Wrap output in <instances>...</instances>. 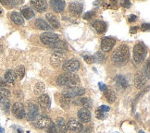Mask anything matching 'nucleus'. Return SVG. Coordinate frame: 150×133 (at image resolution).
I'll list each match as a JSON object with an SVG mask.
<instances>
[{
    "mask_svg": "<svg viewBox=\"0 0 150 133\" xmlns=\"http://www.w3.org/2000/svg\"><path fill=\"white\" fill-rule=\"evenodd\" d=\"M80 82H81V80L76 74L68 73V72L60 74L57 80V85L62 86V87H66L67 89L79 87Z\"/></svg>",
    "mask_w": 150,
    "mask_h": 133,
    "instance_id": "nucleus-1",
    "label": "nucleus"
},
{
    "mask_svg": "<svg viewBox=\"0 0 150 133\" xmlns=\"http://www.w3.org/2000/svg\"><path fill=\"white\" fill-rule=\"evenodd\" d=\"M129 56H130L129 47L126 44H122L113 53L111 58L116 65L122 66L126 64V62L129 60Z\"/></svg>",
    "mask_w": 150,
    "mask_h": 133,
    "instance_id": "nucleus-2",
    "label": "nucleus"
},
{
    "mask_svg": "<svg viewBox=\"0 0 150 133\" xmlns=\"http://www.w3.org/2000/svg\"><path fill=\"white\" fill-rule=\"evenodd\" d=\"M147 55V50L146 45L143 43L136 44L132 50V56H134V60L136 64H140L146 59Z\"/></svg>",
    "mask_w": 150,
    "mask_h": 133,
    "instance_id": "nucleus-3",
    "label": "nucleus"
},
{
    "mask_svg": "<svg viewBox=\"0 0 150 133\" xmlns=\"http://www.w3.org/2000/svg\"><path fill=\"white\" fill-rule=\"evenodd\" d=\"M39 114V108L35 103L29 101L26 103V111H25V117L29 121H33L37 118V115Z\"/></svg>",
    "mask_w": 150,
    "mask_h": 133,
    "instance_id": "nucleus-4",
    "label": "nucleus"
},
{
    "mask_svg": "<svg viewBox=\"0 0 150 133\" xmlns=\"http://www.w3.org/2000/svg\"><path fill=\"white\" fill-rule=\"evenodd\" d=\"M80 68H81V63L76 58L69 59L63 63L62 65V68L68 73H73L75 71H77L80 69Z\"/></svg>",
    "mask_w": 150,
    "mask_h": 133,
    "instance_id": "nucleus-5",
    "label": "nucleus"
},
{
    "mask_svg": "<svg viewBox=\"0 0 150 133\" xmlns=\"http://www.w3.org/2000/svg\"><path fill=\"white\" fill-rule=\"evenodd\" d=\"M59 39V36L57 35V34H56V33H53V32H47L42 33L41 35H40V40H41V42L44 44L49 46V47L55 42H57Z\"/></svg>",
    "mask_w": 150,
    "mask_h": 133,
    "instance_id": "nucleus-6",
    "label": "nucleus"
},
{
    "mask_svg": "<svg viewBox=\"0 0 150 133\" xmlns=\"http://www.w3.org/2000/svg\"><path fill=\"white\" fill-rule=\"evenodd\" d=\"M85 94V89L81 88V87H76V88H69L65 89L62 91V95H64L68 98H75L78 96H82Z\"/></svg>",
    "mask_w": 150,
    "mask_h": 133,
    "instance_id": "nucleus-7",
    "label": "nucleus"
},
{
    "mask_svg": "<svg viewBox=\"0 0 150 133\" xmlns=\"http://www.w3.org/2000/svg\"><path fill=\"white\" fill-rule=\"evenodd\" d=\"M147 78L146 77L145 73L143 71H139L137 72L136 75H135V78H134V86L135 88L137 89H142L146 86V83L147 82Z\"/></svg>",
    "mask_w": 150,
    "mask_h": 133,
    "instance_id": "nucleus-8",
    "label": "nucleus"
},
{
    "mask_svg": "<svg viewBox=\"0 0 150 133\" xmlns=\"http://www.w3.org/2000/svg\"><path fill=\"white\" fill-rule=\"evenodd\" d=\"M116 40L112 37H104L101 41V49L103 52H109L114 47Z\"/></svg>",
    "mask_w": 150,
    "mask_h": 133,
    "instance_id": "nucleus-9",
    "label": "nucleus"
},
{
    "mask_svg": "<svg viewBox=\"0 0 150 133\" xmlns=\"http://www.w3.org/2000/svg\"><path fill=\"white\" fill-rule=\"evenodd\" d=\"M67 127H68V129L71 130L72 132H76V133H79L83 130V124L78 121L77 119L75 118H71L70 120L68 121V124H67Z\"/></svg>",
    "mask_w": 150,
    "mask_h": 133,
    "instance_id": "nucleus-10",
    "label": "nucleus"
},
{
    "mask_svg": "<svg viewBox=\"0 0 150 133\" xmlns=\"http://www.w3.org/2000/svg\"><path fill=\"white\" fill-rule=\"evenodd\" d=\"M12 114L18 119H22L25 117V109L21 103H15L12 106Z\"/></svg>",
    "mask_w": 150,
    "mask_h": 133,
    "instance_id": "nucleus-11",
    "label": "nucleus"
},
{
    "mask_svg": "<svg viewBox=\"0 0 150 133\" xmlns=\"http://www.w3.org/2000/svg\"><path fill=\"white\" fill-rule=\"evenodd\" d=\"M35 126L37 127L38 129H47L48 125L51 123V120L49 118V117H47V115H39V118H36L35 120Z\"/></svg>",
    "mask_w": 150,
    "mask_h": 133,
    "instance_id": "nucleus-12",
    "label": "nucleus"
},
{
    "mask_svg": "<svg viewBox=\"0 0 150 133\" xmlns=\"http://www.w3.org/2000/svg\"><path fill=\"white\" fill-rule=\"evenodd\" d=\"M83 6L82 3H79V2H72L69 5V10L71 15L77 17L80 16L83 12Z\"/></svg>",
    "mask_w": 150,
    "mask_h": 133,
    "instance_id": "nucleus-13",
    "label": "nucleus"
},
{
    "mask_svg": "<svg viewBox=\"0 0 150 133\" xmlns=\"http://www.w3.org/2000/svg\"><path fill=\"white\" fill-rule=\"evenodd\" d=\"M77 117L79 118V121L81 123H87L91 120V112L86 108H82L80 109L77 113Z\"/></svg>",
    "mask_w": 150,
    "mask_h": 133,
    "instance_id": "nucleus-14",
    "label": "nucleus"
},
{
    "mask_svg": "<svg viewBox=\"0 0 150 133\" xmlns=\"http://www.w3.org/2000/svg\"><path fill=\"white\" fill-rule=\"evenodd\" d=\"M31 5L39 13L45 12L47 9V3L44 0H33V1H31Z\"/></svg>",
    "mask_w": 150,
    "mask_h": 133,
    "instance_id": "nucleus-15",
    "label": "nucleus"
},
{
    "mask_svg": "<svg viewBox=\"0 0 150 133\" xmlns=\"http://www.w3.org/2000/svg\"><path fill=\"white\" fill-rule=\"evenodd\" d=\"M64 58H65V55L63 54V52H55L51 56L50 63L52 66L57 67L64 61Z\"/></svg>",
    "mask_w": 150,
    "mask_h": 133,
    "instance_id": "nucleus-16",
    "label": "nucleus"
},
{
    "mask_svg": "<svg viewBox=\"0 0 150 133\" xmlns=\"http://www.w3.org/2000/svg\"><path fill=\"white\" fill-rule=\"evenodd\" d=\"M50 48L54 49L56 52H63V53H64V51L68 50V44H67L66 42L59 39L57 42H55L53 44L50 46Z\"/></svg>",
    "mask_w": 150,
    "mask_h": 133,
    "instance_id": "nucleus-17",
    "label": "nucleus"
},
{
    "mask_svg": "<svg viewBox=\"0 0 150 133\" xmlns=\"http://www.w3.org/2000/svg\"><path fill=\"white\" fill-rule=\"evenodd\" d=\"M49 5L56 12H62L65 8L66 3H65V1H62V0H57V1L56 0H53V1L49 2Z\"/></svg>",
    "mask_w": 150,
    "mask_h": 133,
    "instance_id": "nucleus-18",
    "label": "nucleus"
},
{
    "mask_svg": "<svg viewBox=\"0 0 150 133\" xmlns=\"http://www.w3.org/2000/svg\"><path fill=\"white\" fill-rule=\"evenodd\" d=\"M91 25L96 31L97 33H103V32H105L107 30V24L104 21L99 20H94L91 23Z\"/></svg>",
    "mask_w": 150,
    "mask_h": 133,
    "instance_id": "nucleus-19",
    "label": "nucleus"
},
{
    "mask_svg": "<svg viewBox=\"0 0 150 133\" xmlns=\"http://www.w3.org/2000/svg\"><path fill=\"white\" fill-rule=\"evenodd\" d=\"M38 103L41 108L43 109H48L51 106V100L50 97L47 94H41L38 97Z\"/></svg>",
    "mask_w": 150,
    "mask_h": 133,
    "instance_id": "nucleus-20",
    "label": "nucleus"
},
{
    "mask_svg": "<svg viewBox=\"0 0 150 133\" xmlns=\"http://www.w3.org/2000/svg\"><path fill=\"white\" fill-rule=\"evenodd\" d=\"M35 26L39 29V30H42V31H48V32H51V31H53V28H52L48 23L42 20V19H37L34 22Z\"/></svg>",
    "mask_w": 150,
    "mask_h": 133,
    "instance_id": "nucleus-21",
    "label": "nucleus"
},
{
    "mask_svg": "<svg viewBox=\"0 0 150 133\" xmlns=\"http://www.w3.org/2000/svg\"><path fill=\"white\" fill-rule=\"evenodd\" d=\"M45 18H47V21H48V24L54 29H57L59 28L60 26V23H59V20H57V16H55L54 14L52 13H47L45 15Z\"/></svg>",
    "mask_w": 150,
    "mask_h": 133,
    "instance_id": "nucleus-22",
    "label": "nucleus"
},
{
    "mask_svg": "<svg viewBox=\"0 0 150 133\" xmlns=\"http://www.w3.org/2000/svg\"><path fill=\"white\" fill-rule=\"evenodd\" d=\"M77 103L79 106H83V108H86V109H89L93 107V101H92L90 98L88 97H83L79 99V101H77Z\"/></svg>",
    "mask_w": 150,
    "mask_h": 133,
    "instance_id": "nucleus-23",
    "label": "nucleus"
},
{
    "mask_svg": "<svg viewBox=\"0 0 150 133\" xmlns=\"http://www.w3.org/2000/svg\"><path fill=\"white\" fill-rule=\"evenodd\" d=\"M104 95H105L106 99L108 103H114L117 99L116 94H115L114 91L110 88H106V90L104 91Z\"/></svg>",
    "mask_w": 150,
    "mask_h": 133,
    "instance_id": "nucleus-24",
    "label": "nucleus"
},
{
    "mask_svg": "<svg viewBox=\"0 0 150 133\" xmlns=\"http://www.w3.org/2000/svg\"><path fill=\"white\" fill-rule=\"evenodd\" d=\"M10 19L14 23H16L17 25H23L24 24V20L22 18V16L19 12H12L10 14Z\"/></svg>",
    "mask_w": 150,
    "mask_h": 133,
    "instance_id": "nucleus-25",
    "label": "nucleus"
},
{
    "mask_svg": "<svg viewBox=\"0 0 150 133\" xmlns=\"http://www.w3.org/2000/svg\"><path fill=\"white\" fill-rule=\"evenodd\" d=\"M57 130H59L60 133H66L68 131V127H67V123L64 120V118H59L57 120Z\"/></svg>",
    "mask_w": 150,
    "mask_h": 133,
    "instance_id": "nucleus-26",
    "label": "nucleus"
},
{
    "mask_svg": "<svg viewBox=\"0 0 150 133\" xmlns=\"http://www.w3.org/2000/svg\"><path fill=\"white\" fill-rule=\"evenodd\" d=\"M21 15L24 17L26 20H31L32 18L34 17V11L33 8H29V7H23L21 9Z\"/></svg>",
    "mask_w": 150,
    "mask_h": 133,
    "instance_id": "nucleus-27",
    "label": "nucleus"
},
{
    "mask_svg": "<svg viewBox=\"0 0 150 133\" xmlns=\"http://www.w3.org/2000/svg\"><path fill=\"white\" fill-rule=\"evenodd\" d=\"M59 103L63 109H69L71 107V101L70 98H68L64 95H61L59 97Z\"/></svg>",
    "mask_w": 150,
    "mask_h": 133,
    "instance_id": "nucleus-28",
    "label": "nucleus"
},
{
    "mask_svg": "<svg viewBox=\"0 0 150 133\" xmlns=\"http://www.w3.org/2000/svg\"><path fill=\"white\" fill-rule=\"evenodd\" d=\"M93 59H94V62L98 63V64H104L107 60V57L103 53H101V52H96L93 56Z\"/></svg>",
    "mask_w": 150,
    "mask_h": 133,
    "instance_id": "nucleus-29",
    "label": "nucleus"
},
{
    "mask_svg": "<svg viewBox=\"0 0 150 133\" xmlns=\"http://www.w3.org/2000/svg\"><path fill=\"white\" fill-rule=\"evenodd\" d=\"M14 74H15V77L17 79L21 80L25 75V68H24V66L20 65V66L17 67L16 69H15V71H14Z\"/></svg>",
    "mask_w": 150,
    "mask_h": 133,
    "instance_id": "nucleus-30",
    "label": "nucleus"
},
{
    "mask_svg": "<svg viewBox=\"0 0 150 133\" xmlns=\"http://www.w3.org/2000/svg\"><path fill=\"white\" fill-rule=\"evenodd\" d=\"M15 74H14V71L9 69L7 72L5 73V80L8 83H13L15 82Z\"/></svg>",
    "mask_w": 150,
    "mask_h": 133,
    "instance_id": "nucleus-31",
    "label": "nucleus"
},
{
    "mask_svg": "<svg viewBox=\"0 0 150 133\" xmlns=\"http://www.w3.org/2000/svg\"><path fill=\"white\" fill-rule=\"evenodd\" d=\"M45 90V85L42 82H38L35 85H34V94H42Z\"/></svg>",
    "mask_w": 150,
    "mask_h": 133,
    "instance_id": "nucleus-32",
    "label": "nucleus"
},
{
    "mask_svg": "<svg viewBox=\"0 0 150 133\" xmlns=\"http://www.w3.org/2000/svg\"><path fill=\"white\" fill-rule=\"evenodd\" d=\"M115 80H116V82L122 86L123 89H126L129 87V83L127 82V80L123 76H122V75H118V76L115 78Z\"/></svg>",
    "mask_w": 150,
    "mask_h": 133,
    "instance_id": "nucleus-33",
    "label": "nucleus"
},
{
    "mask_svg": "<svg viewBox=\"0 0 150 133\" xmlns=\"http://www.w3.org/2000/svg\"><path fill=\"white\" fill-rule=\"evenodd\" d=\"M10 96V91L7 88H0V97L1 98H8Z\"/></svg>",
    "mask_w": 150,
    "mask_h": 133,
    "instance_id": "nucleus-34",
    "label": "nucleus"
},
{
    "mask_svg": "<svg viewBox=\"0 0 150 133\" xmlns=\"http://www.w3.org/2000/svg\"><path fill=\"white\" fill-rule=\"evenodd\" d=\"M47 133H57V125L53 122H51L48 127L47 128Z\"/></svg>",
    "mask_w": 150,
    "mask_h": 133,
    "instance_id": "nucleus-35",
    "label": "nucleus"
},
{
    "mask_svg": "<svg viewBox=\"0 0 150 133\" xmlns=\"http://www.w3.org/2000/svg\"><path fill=\"white\" fill-rule=\"evenodd\" d=\"M96 117L98 119H104L106 118V115H105V113H104L100 108H97L96 110Z\"/></svg>",
    "mask_w": 150,
    "mask_h": 133,
    "instance_id": "nucleus-36",
    "label": "nucleus"
},
{
    "mask_svg": "<svg viewBox=\"0 0 150 133\" xmlns=\"http://www.w3.org/2000/svg\"><path fill=\"white\" fill-rule=\"evenodd\" d=\"M19 1H10V0H1V4L4 6H16L18 5Z\"/></svg>",
    "mask_w": 150,
    "mask_h": 133,
    "instance_id": "nucleus-37",
    "label": "nucleus"
},
{
    "mask_svg": "<svg viewBox=\"0 0 150 133\" xmlns=\"http://www.w3.org/2000/svg\"><path fill=\"white\" fill-rule=\"evenodd\" d=\"M96 13L94 11H88V12H86L83 16V19L84 20H90L91 18H93V16L95 15Z\"/></svg>",
    "mask_w": 150,
    "mask_h": 133,
    "instance_id": "nucleus-38",
    "label": "nucleus"
},
{
    "mask_svg": "<svg viewBox=\"0 0 150 133\" xmlns=\"http://www.w3.org/2000/svg\"><path fill=\"white\" fill-rule=\"evenodd\" d=\"M83 59L86 63H88V64H92V63L94 62L93 56H83Z\"/></svg>",
    "mask_w": 150,
    "mask_h": 133,
    "instance_id": "nucleus-39",
    "label": "nucleus"
},
{
    "mask_svg": "<svg viewBox=\"0 0 150 133\" xmlns=\"http://www.w3.org/2000/svg\"><path fill=\"white\" fill-rule=\"evenodd\" d=\"M144 73H145L146 77L147 79H149V74H150V72H149V60H147V62H146V66L145 67V71H144Z\"/></svg>",
    "mask_w": 150,
    "mask_h": 133,
    "instance_id": "nucleus-40",
    "label": "nucleus"
},
{
    "mask_svg": "<svg viewBox=\"0 0 150 133\" xmlns=\"http://www.w3.org/2000/svg\"><path fill=\"white\" fill-rule=\"evenodd\" d=\"M141 29H142V31H143V32L149 31V23H143V25H142Z\"/></svg>",
    "mask_w": 150,
    "mask_h": 133,
    "instance_id": "nucleus-41",
    "label": "nucleus"
},
{
    "mask_svg": "<svg viewBox=\"0 0 150 133\" xmlns=\"http://www.w3.org/2000/svg\"><path fill=\"white\" fill-rule=\"evenodd\" d=\"M122 6L123 8H128L130 6H131V3L129 1H127V0H125V1H122Z\"/></svg>",
    "mask_w": 150,
    "mask_h": 133,
    "instance_id": "nucleus-42",
    "label": "nucleus"
},
{
    "mask_svg": "<svg viewBox=\"0 0 150 133\" xmlns=\"http://www.w3.org/2000/svg\"><path fill=\"white\" fill-rule=\"evenodd\" d=\"M101 110L104 112V113H106V112H108L109 110H110V108H109L108 106H101L100 107H99Z\"/></svg>",
    "mask_w": 150,
    "mask_h": 133,
    "instance_id": "nucleus-43",
    "label": "nucleus"
},
{
    "mask_svg": "<svg viewBox=\"0 0 150 133\" xmlns=\"http://www.w3.org/2000/svg\"><path fill=\"white\" fill-rule=\"evenodd\" d=\"M98 87H99V89L101 90V91H105L106 90V88H107V86L105 85V84H104V83H102V82H99L98 83Z\"/></svg>",
    "mask_w": 150,
    "mask_h": 133,
    "instance_id": "nucleus-44",
    "label": "nucleus"
},
{
    "mask_svg": "<svg viewBox=\"0 0 150 133\" xmlns=\"http://www.w3.org/2000/svg\"><path fill=\"white\" fill-rule=\"evenodd\" d=\"M6 82H4V80L2 78H0V88H5Z\"/></svg>",
    "mask_w": 150,
    "mask_h": 133,
    "instance_id": "nucleus-45",
    "label": "nucleus"
},
{
    "mask_svg": "<svg viewBox=\"0 0 150 133\" xmlns=\"http://www.w3.org/2000/svg\"><path fill=\"white\" fill-rule=\"evenodd\" d=\"M136 19H137V17H136L135 15H131V16H130V18H129V21H130V22H132V21H134Z\"/></svg>",
    "mask_w": 150,
    "mask_h": 133,
    "instance_id": "nucleus-46",
    "label": "nucleus"
},
{
    "mask_svg": "<svg viewBox=\"0 0 150 133\" xmlns=\"http://www.w3.org/2000/svg\"><path fill=\"white\" fill-rule=\"evenodd\" d=\"M137 30H138V27L134 26V27L131 28V30H130V32H131V33H135V32H137Z\"/></svg>",
    "mask_w": 150,
    "mask_h": 133,
    "instance_id": "nucleus-47",
    "label": "nucleus"
},
{
    "mask_svg": "<svg viewBox=\"0 0 150 133\" xmlns=\"http://www.w3.org/2000/svg\"><path fill=\"white\" fill-rule=\"evenodd\" d=\"M0 133H5V130H4V129H2L1 127H0Z\"/></svg>",
    "mask_w": 150,
    "mask_h": 133,
    "instance_id": "nucleus-48",
    "label": "nucleus"
},
{
    "mask_svg": "<svg viewBox=\"0 0 150 133\" xmlns=\"http://www.w3.org/2000/svg\"><path fill=\"white\" fill-rule=\"evenodd\" d=\"M2 13H3V10H2L1 7H0V15H2Z\"/></svg>",
    "mask_w": 150,
    "mask_h": 133,
    "instance_id": "nucleus-49",
    "label": "nucleus"
},
{
    "mask_svg": "<svg viewBox=\"0 0 150 133\" xmlns=\"http://www.w3.org/2000/svg\"><path fill=\"white\" fill-rule=\"evenodd\" d=\"M139 133H145V132H144V131H142V130H141V131H139Z\"/></svg>",
    "mask_w": 150,
    "mask_h": 133,
    "instance_id": "nucleus-50",
    "label": "nucleus"
}]
</instances>
